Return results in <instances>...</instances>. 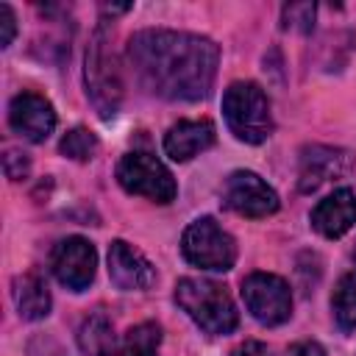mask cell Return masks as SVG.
Masks as SVG:
<instances>
[{
  "instance_id": "cell-14",
  "label": "cell",
  "mask_w": 356,
  "mask_h": 356,
  "mask_svg": "<svg viewBox=\"0 0 356 356\" xmlns=\"http://www.w3.org/2000/svg\"><path fill=\"white\" fill-rule=\"evenodd\" d=\"M217 139L211 120H178L164 134V153L172 161H189L197 153L209 150Z\"/></svg>"
},
{
  "instance_id": "cell-3",
  "label": "cell",
  "mask_w": 356,
  "mask_h": 356,
  "mask_svg": "<svg viewBox=\"0 0 356 356\" xmlns=\"http://www.w3.org/2000/svg\"><path fill=\"white\" fill-rule=\"evenodd\" d=\"M175 303L186 317L211 337H225L239 325V312L228 289L211 278H181L175 284Z\"/></svg>"
},
{
  "instance_id": "cell-22",
  "label": "cell",
  "mask_w": 356,
  "mask_h": 356,
  "mask_svg": "<svg viewBox=\"0 0 356 356\" xmlns=\"http://www.w3.org/2000/svg\"><path fill=\"white\" fill-rule=\"evenodd\" d=\"M0 28H3L0 47H8L14 42V36H17V14H14V8L8 3H0Z\"/></svg>"
},
{
  "instance_id": "cell-1",
  "label": "cell",
  "mask_w": 356,
  "mask_h": 356,
  "mask_svg": "<svg viewBox=\"0 0 356 356\" xmlns=\"http://www.w3.org/2000/svg\"><path fill=\"white\" fill-rule=\"evenodd\" d=\"M128 64L142 89L161 100L195 103L211 95L220 47L200 33L145 28L125 44Z\"/></svg>"
},
{
  "instance_id": "cell-20",
  "label": "cell",
  "mask_w": 356,
  "mask_h": 356,
  "mask_svg": "<svg viewBox=\"0 0 356 356\" xmlns=\"http://www.w3.org/2000/svg\"><path fill=\"white\" fill-rule=\"evenodd\" d=\"M314 11H317L314 3H289V6H284V28L309 33L312 25H314Z\"/></svg>"
},
{
  "instance_id": "cell-26",
  "label": "cell",
  "mask_w": 356,
  "mask_h": 356,
  "mask_svg": "<svg viewBox=\"0 0 356 356\" xmlns=\"http://www.w3.org/2000/svg\"><path fill=\"white\" fill-rule=\"evenodd\" d=\"M353 259H356V248H353Z\"/></svg>"
},
{
  "instance_id": "cell-8",
  "label": "cell",
  "mask_w": 356,
  "mask_h": 356,
  "mask_svg": "<svg viewBox=\"0 0 356 356\" xmlns=\"http://www.w3.org/2000/svg\"><path fill=\"white\" fill-rule=\"evenodd\" d=\"M50 270L70 292H83L97 273V250L86 236H64L50 250Z\"/></svg>"
},
{
  "instance_id": "cell-5",
  "label": "cell",
  "mask_w": 356,
  "mask_h": 356,
  "mask_svg": "<svg viewBox=\"0 0 356 356\" xmlns=\"http://www.w3.org/2000/svg\"><path fill=\"white\" fill-rule=\"evenodd\" d=\"M181 253L189 264L200 270H211V273H228L236 264L234 236L209 214L186 225L181 236Z\"/></svg>"
},
{
  "instance_id": "cell-4",
  "label": "cell",
  "mask_w": 356,
  "mask_h": 356,
  "mask_svg": "<svg viewBox=\"0 0 356 356\" xmlns=\"http://www.w3.org/2000/svg\"><path fill=\"white\" fill-rule=\"evenodd\" d=\"M222 117L228 131L245 145H261L273 134L270 97L256 81H234L222 92Z\"/></svg>"
},
{
  "instance_id": "cell-6",
  "label": "cell",
  "mask_w": 356,
  "mask_h": 356,
  "mask_svg": "<svg viewBox=\"0 0 356 356\" xmlns=\"http://www.w3.org/2000/svg\"><path fill=\"white\" fill-rule=\"evenodd\" d=\"M117 181L128 195H139L153 203H172L178 195L172 172L147 150L125 153L117 164Z\"/></svg>"
},
{
  "instance_id": "cell-11",
  "label": "cell",
  "mask_w": 356,
  "mask_h": 356,
  "mask_svg": "<svg viewBox=\"0 0 356 356\" xmlns=\"http://www.w3.org/2000/svg\"><path fill=\"white\" fill-rule=\"evenodd\" d=\"M8 125L28 142H44L56 131L53 103L39 92H19L8 103Z\"/></svg>"
},
{
  "instance_id": "cell-23",
  "label": "cell",
  "mask_w": 356,
  "mask_h": 356,
  "mask_svg": "<svg viewBox=\"0 0 356 356\" xmlns=\"http://www.w3.org/2000/svg\"><path fill=\"white\" fill-rule=\"evenodd\" d=\"M28 356H70L53 337H33L28 345Z\"/></svg>"
},
{
  "instance_id": "cell-21",
  "label": "cell",
  "mask_w": 356,
  "mask_h": 356,
  "mask_svg": "<svg viewBox=\"0 0 356 356\" xmlns=\"http://www.w3.org/2000/svg\"><path fill=\"white\" fill-rule=\"evenodd\" d=\"M3 170H6V175H8L11 181H22V178L28 175V170H31V159H28L25 153H19V150H6V156H3Z\"/></svg>"
},
{
  "instance_id": "cell-9",
  "label": "cell",
  "mask_w": 356,
  "mask_h": 356,
  "mask_svg": "<svg viewBox=\"0 0 356 356\" xmlns=\"http://www.w3.org/2000/svg\"><path fill=\"white\" fill-rule=\"evenodd\" d=\"M222 203L242 214V217H250V220H259V217H270L278 211L281 200H278V192L261 178L256 175L253 170H234L228 178H225V186H222Z\"/></svg>"
},
{
  "instance_id": "cell-15",
  "label": "cell",
  "mask_w": 356,
  "mask_h": 356,
  "mask_svg": "<svg viewBox=\"0 0 356 356\" xmlns=\"http://www.w3.org/2000/svg\"><path fill=\"white\" fill-rule=\"evenodd\" d=\"M11 298H14L17 314L22 320H28V323L44 320L50 314V306H53L50 289H47V284H44V278L39 273L17 275L14 284H11Z\"/></svg>"
},
{
  "instance_id": "cell-24",
  "label": "cell",
  "mask_w": 356,
  "mask_h": 356,
  "mask_svg": "<svg viewBox=\"0 0 356 356\" xmlns=\"http://www.w3.org/2000/svg\"><path fill=\"white\" fill-rule=\"evenodd\" d=\"M231 356H270V348L264 342H259V339H245L242 345L234 348Z\"/></svg>"
},
{
  "instance_id": "cell-10",
  "label": "cell",
  "mask_w": 356,
  "mask_h": 356,
  "mask_svg": "<svg viewBox=\"0 0 356 356\" xmlns=\"http://www.w3.org/2000/svg\"><path fill=\"white\" fill-rule=\"evenodd\" d=\"M353 167V156L342 147L331 145H309L300 150V167H298V189L314 192L323 184L348 175Z\"/></svg>"
},
{
  "instance_id": "cell-19",
  "label": "cell",
  "mask_w": 356,
  "mask_h": 356,
  "mask_svg": "<svg viewBox=\"0 0 356 356\" xmlns=\"http://www.w3.org/2000/svg\"><path fill=\"white\" fill-rule=\"evenodd\" d=\"M97 150H100L97 136L89 128H83V125L70 128L61 136V142H58V153L67 156V159H72V161H92L97 156Z\"/></svg>"
},
{
  "instance_id": "cell-12",
  "label": "cell",
  "mask_w": 356,
  "mask_h": 356,
  "mask_svg": "<svg viewBox=\"0 0 356 356\" xmlns=\"http://www.w3.org/2000/svg\"><path fill=\"white\" fill-rule=\"evenodd\" d=\"M108 278L122 292H145L156 284V267L125 239L108 245Z\"/></svg>"
},
{
  "instance_id": "cell-18",
  "label": "cell",
  "mask_w": 356,
  "mask_h": 356,
  "mask_svg": "<svg viewBox=\"0 0 356 356\" xmlns=\"http://www.w3.org/2000/svg\"><path fill=\"white\" fill-rule=\"evenodd\" d=\"M159 345H161V325L145 320L125 331L120 356H159Z\"/></svg>"
},
{
  "instance_id": "cell-25",
  "label": "cell",
  "mask_w": 356,
  "mask_h": 356,
  "mask_svg": "<svg viewBox=\"0 0 356 356\" xmlns=\"http://www.w3.org/2000/svg\"><path fill=\"white\" fill-rule=\"evenodd\" d=\"M289 356H325L323 345L314 342V339H303V342H295L289 348Z\"/></svg>"
},
{
  "instance_id": "cell-2",
  "label": "cell",
  "mask_w": 356,
  "mask_h": 356,
  "mask_svg": "<svg viewBox=\"0 0 356 356\" xmlns=\"http://www.w3.org/2000/svg\"><path fill=\"white\" fill-rule=\"evenodd\" d=\"M111 19H100L89 36L86 58H83V81L86 97L103 120H111L122 103V75L117 67V56L111 50Z\"/></svg>"
},
{
  "instance_id": "cell-13",
  "label": "cell",
  "mask_w": 356,
  "mask_h": 356,
  "mask_svg": "<svg viewBox=\"0 0 356 356\" xmlns=\"http://www.w3.org/2000/svg\"><path fill=\"white\" fill-rule=\"evenodd\" d=\"M312 228L325 239H339L356 225V192L342 186L325 195L309 214Z\"/></svg>"
},
{
  "instance_id": "cell-7",
  "label": "cell",
  "mask_w": 356,
  "mask_h": 356,
  "mask_svg": "<svg viewBox=\"0 0 356 356\" xmlns=\"http://www.w3.org/2000/svg\"><path fill=\"white\" fill-rule=\"evenodd\" d=\"M242 300L250 317L261 325H281L292 314L289 284L275 273H250L242 278Z\"/></svg>"
},
{
  "instance_id": "cell-16",
  "label": "cell",
  "mask_w": 356,
  "mask_h": 356,
  "mask_svg": "<svg viewBox=\"0 0 356 356\" xmlns=\"http://www.w3.org/2000/svg\"><path fill=\"white\" fill-rule=\"evenodd\" d=\"M78 348L83 356H111V350H114L111 320L100 312L83 317L78 325Z\"/></svg>"
},
{
  "instance_id": "cell-17",
  "label": "cell",
  "mask_w": 356,
  "mask_h": 356,
  "mask_svg": "<svg viewBox=\"0 0 356 356\" xmlns=\"http://www.w3.org/2000/svg\"><path fill=\"white\" fill-rule=\"evenodd\" d=\"M331 312L339 331H356V273H345L331 292Z\"/></svg>"
}]
</instances>
